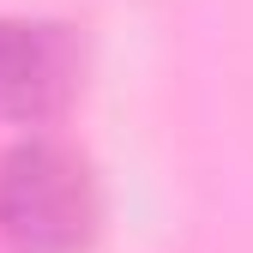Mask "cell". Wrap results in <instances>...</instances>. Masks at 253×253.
<instances>
[{
    "label": "cell",
    "instance_id": "obj_2",
    "mask_svg": "<svg viewBox=\"0 0 253 253\" xmlns=\"http://www.w3.org/2000/svg\"><path fill=\"white\" fill-rule=\"evenodd\" d=\"M84 84V48L54 18H0V121L48 126Z\"/></svg>",
    "mask_w": 253,
    "mask_h": 253
},
{
    "label": "cell",
    "instance_id": "obj_1",
    "mask_svg": "<svg viewBox=\"0 0 253 253\" xmlns=\"http://www.w3.org/2000/svg\"><path fill=\"white\" fill-rule=\"evenodd\" d=\"M103 229V187L67 139L30 133L0 157V247L6 253H90Z\"/></svg>",
    "mask_w": 253,
    "mask_h": 253
}]
</instances>
